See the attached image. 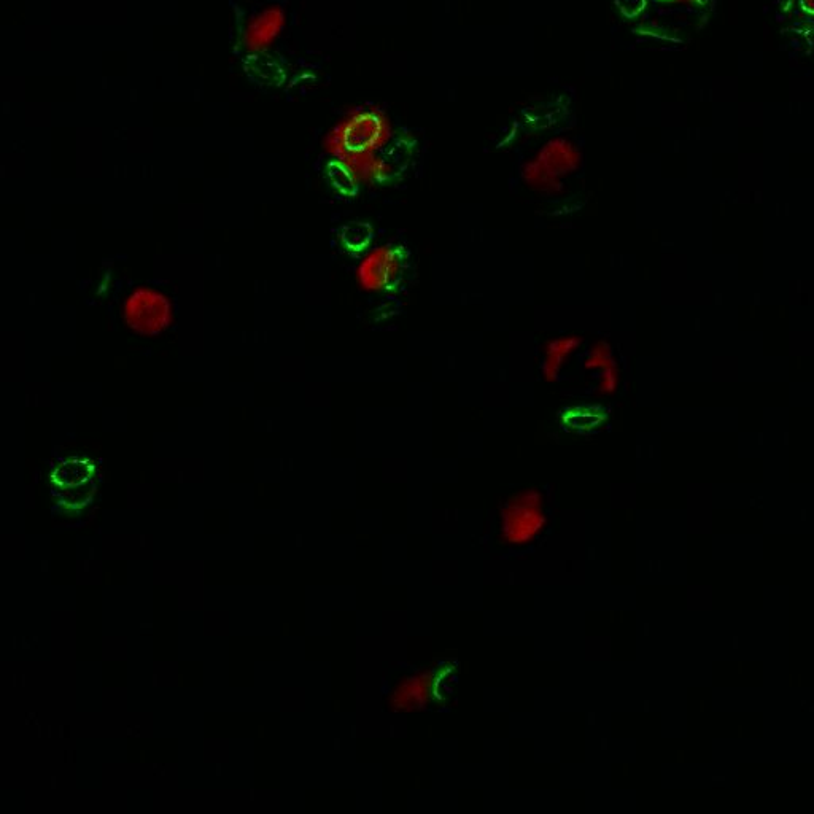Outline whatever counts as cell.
<instances>
[{
  "mask_svg": "<svg viewBox=\"0 0 814 814\" xmlns=\"http://www.w3.org/2000/svg\"><path fill=\"white\" fill-rule=\"evenodd\" d=\"M398 132L384 110L377 107L353 110L326 139V152L357 172L366 185H384L398 175L384 158L385 148Z\"/></svg>",
  "mask_w": 814,
  "mask_h": 814,
  "instance_id": "obj_1",
  "label": "cell"
},
{
  "mask_svg": "<svg viewBox=\"0 0 814 814\" xmlns=\"http://www.w3.org/2000/svg\"><path fill=\"white\" fill-rule=\"evenodd\" d=\"M581 164L582 153L578 145L566 137H554L524 164L522 180L538 193L560 194L563 180L579 171Z\"/></svg>",
  "mask_w": 814,
  "mask_h": 814,
  "instance_id": "obj_2",
  "label": "cell"
},
{
  "mask_svg": "<svg viewBox=\"0 0 814 814\" xmlns=\"http://www.w3.org/2000/svg\"><path fill=\"white\" fill-rule=\"evenodd\" d=\"M123 317L134 333L158 336L174 322V309L169 298L161 291L139 287L126 299Z\"/></svg>",
  "mask_w": 814,
  "mask_h": 814,
  "instance_id": "obj_3",
  "label": "cell"
},
{
  "mask_svg": "<svg viewBox=\"0 0 814 814\" xmlns=\"http://www.w3.org/2000/svg\"><path fill=\"white\" fill-rule=\"evenodd\" d=\"M406 261V250L400 245H380L369 250L358 264V285L373 293L393 290L401 282Z\"/></svg>",
  "mask_w": 814,
  "mask_h": 814,
  "instance_id": "obj_4",
  "label": "cell"
},
{
  "mask_svg": "<svg viewBox=\"0 0 814 814\" xmlns=\"http://www.w3.org/2000/svg\"><path fill=\"white\" fill-rule=\"evenodd\" d=\"M584 368L587 371L598 373V393L600 395H614L619 387V366L614 358L613 347L608 341L595 342L590 349Z\"/></svg>",
  "mask_w": 814,
  "mask_h": 814,
  "instance_id": "obj_5",
  "label": "cell"
},
{
  "mask_svg": "<svg viewBox=\"0 0 814 814\" xmlns=\"http://www.w3.org/2000/svg\"><path fill=\"white\" fill-rule=\"evenodd\" d=\"M244 69L252 82L264 88H279L287 80V70L280 63V59L264 51L247 56Z\"/></svg>",
  "mask_w": 814,
  "mask_h": 814,
  "instance_id": "obj_6",
  "label": "cell"
},
{
  "mask_svg": "<svg viewBox=\"0 0 814 814\" xmlns=\"http://www.w3.org/2000/svg\"><path fill=\"white\" fill-rule=\"evenodd\" d=\"M581 345L582 339L579 336H560V338L546 342V345H544L543 365H541L543 379L546 382H555V380L559 379L566 361L570 360L571 355Z\"/></svg>",
  "mask_w": 814,
  "mask_h": 814,
  "instance_id": "obj_7",
  "label": "cell"
},
{
  "mask_svg": "<svg viewBox=\"0 0 814 814\" xmlns=\"http://www.w3.org/2000/svg\"><path fill=\"white\" fill-rule=\"evenodd\" d=\"M94 473H96V466L90 458H67L51 471L50 481L59 489H80V487L91 484Z\"/></svg>",
  "mask_w": 814,
  "mask_h": 814,
  "instance_id": "obj_8",
  "label": "cell"
},
{
  "mask_svg": "<svg viewBox=\"0 0 814 814\" xmlns=\"http://www.w3.org/2000/svg\"><path fill=\"white\" fill-rule=\"evenodd\" d=\"M608 411L601 406H573L566 407L560 412V423L565 430L578 435H587L606 423Z\"/></svg>",
  "mask_w": 814,
  "mask_h": 814,
  "instance_id": "obj_9",
  "label": "cell"
},
{
  "mask_svg": "<svg viewBox=\"0 0 814 814\" xmlns=\"http://www.w3.org/2000/svg\"><path fill=\"white\" fill-rule=\"evenodd\" d=\"M325 177L331 190L342 198H357L360 193L361 180L357 172L341 159L333 158L326 163Z\"/></svg>",
  "mask_w": 814,
  "mask_h": 814,
  "instance_id": "obj_10",
  "label": "cell"
},
{
  "mask_svg": "<svg viewBox=\"0 0 814 814\" xmlns=\"http://www.w3.org/2000/svg\"><path fill=\"white\" fill-rule=\"evenodd\" d=\"M339 244L350 255L368 252L374 241V228L368 221H349L339 228Z\"/></svg>",
  "mask_w": 814,
  "mask_h": 814,
  "instance_id": "obj_11",
  "label": "cell"
},
{
  "mask_svg": "<svg viewBox=\"0 0 814 814\" xmlns=\"http://www.w3.org/2000/svg\"><path fill=\"white\" fill-rule=\"evenodd\" d=\"M780 10L802 39L814 43V0H781Z\"/></svg>",
  "mask_w": 814,
  "mask_h": 814,
  "instance_id": "obj_12",
  "label": "cell"
},
{
  "mask_svg": "<svg viewBox=\"0 0 814 814\" xmlns=\"http://www.w3.org/2000/svg\"><path fill=\"white\" fill-rule=\"evenodd\" d=\"M616 10L625 20L638 21L649 13L648 0H614Z\"/></svg>",
  "mask_w": 814,
  "mask_h": 814,
  "instance_id": "obj_13",
  "label": "cell"
}]
</instances>
